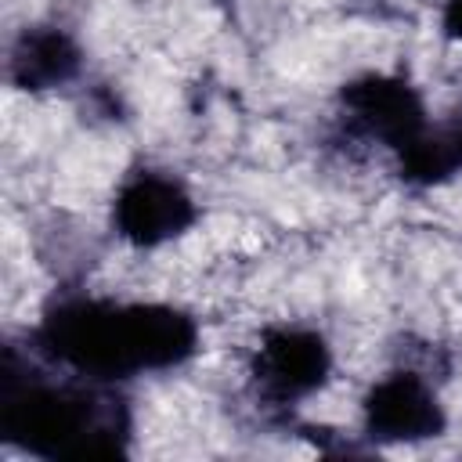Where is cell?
Returning a JSON list of instances; mask_svg holds the SVG:
<instances>
[{
  "mask_svg": "<svg viewBox=\"0 0 462 462\" xmlns=\"http://www.w3.org/2000/svg\"><path fill=\"white\" fill-rule=\"evenodd\" d=\"M40 350L83 379H126L173 368L195 354V321L166 303L65 300L36 328Z\"/></svg>",
  "mask_w": 462,
  "mask_h": 462,
  "instance_id": "obj_1",
  "label": "cell"
},
{
  "mask_svg": "<svg viewBox=\"0 0 462 462\" xmlns=\"http://www.w3.org/2000/svg\"><path fill=\"white\" fill-rule=\"evenodd\" d=\"M0 433L43 458H108L123 455L126 411L97 386L29 375V365L7 350L0 375Z\"/></svg>",
  "mask_w": 462,
  "mask_h": 462,
  "instance_id": "obj_2",
  "label": "cell"
},
{
  "mask_svg": "<svg viewBox=\"0 0 462 462\" xmlns=\"http://www.w3.org/2000/svg\"><path fill=\"white\" fill-rule=\"evenodd\" d=\"M343 108L361 134L393 148L397 155L430 130L419 90L397 76L368 72V76L350 79L343 87Z\"/></svg>",
  "mask_w": 462,
  "mask_h": 462,
  "instance_id": "obj_3",
  "label": "cell"
},
{
  "mask_svg": "<svg viewBox=\"0 0 462 462\" xmlns=\"http://www.w3.org/2000/svg\"><path fill=\"white\" fill-rule=\"evenodd\" d=\"M328 372H332L328 343L314 328H292V325L267 328L253 361L260 393L278 404H292L314 393L328 379Z\"/></svg>",
  "mask_w": 462,
  "mask_h": 462,
  "instance_id": "obj_4",
  "label": "cell"
},
{
  "mask_svg": "<svg viewBox=\"0 0 462 462\" xmlns=\"http://www.w3.org/2000/svg\"><path fill=\"white\" fill-rule=\"evenodd\" d=\"M195 224V199L162 173H137L116 195V231L141 249L162 245Z\"/></svg>",
  "mask_w": 462,
  "mask_h": 462,
  "instance_id": "obj_5",
  "label": "cell"
},
{
  "mask_svg": "<svg viewBox=\"0 0 462 462\" xmlns=\"http://www.w3.org/2000/svg\"><path fill=\"white\" fill-rule=\"evenodd\" d=\"M365 430L375 440H430L444 433V404L419 372H390L365 393Z\"/></svg>",
  "mask_w": 462,
  "mask_h": 462,
  "instance_id": "obj_6",
  "label": "cell"
},
{
  "mask_svg": "<svg viewBox=\"0 0 462 462\" xmlns=\"http://www.w3.org/2000/svg\"><path fill=\"white\" fill-rule=\"evenodd\" d=\"M79 72V47L58 25H32L11 47V79L22 90L65 87Z\"/></svg>",
  "mask_w": 462,
  "mask_h": 462,
  "instance_id": "obj_7",
  "label": "cell"
},
{
  "mask_svg": "<svg viewBox=\"0 0 462 462\" xmlns=\"http://www.w3.org/2000/svg\"><path fill=\"white\" fill-rule=\"evenodd\" d=\"M401 177L411 184H440L462 166V130L458 134H440L426 130L415 144H408L401 155Z\"/></svg>",
  "mask_w": 462,
  "mask_h": 462,
  "instance_id": "obj_8",
  "label": "cell"
},
{
  "mask_svg": "<svg viewBox=\"0 0 462 462\" xmlns=\"http://www.w3.org/2000/svg\"><path fill=\"white\" fill-rule=\"evenodd\" d=\"M440 25L451 40H462V0H448L444 4V14H440Z\"/></svg>",
  "mask_w": 462,
  "mask_h": 462,
  "instance_id": "obj_9",
  "label": "cell"
}]
</instances>
